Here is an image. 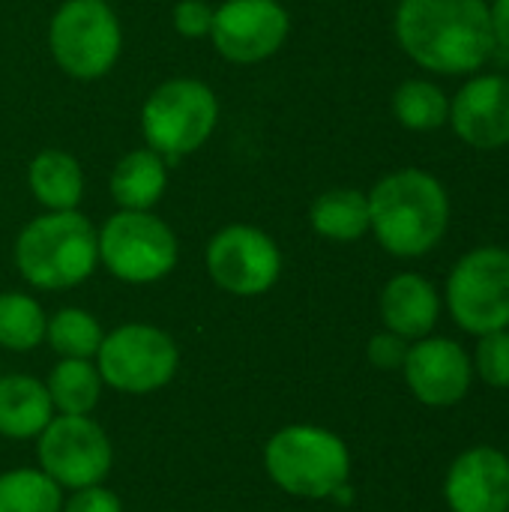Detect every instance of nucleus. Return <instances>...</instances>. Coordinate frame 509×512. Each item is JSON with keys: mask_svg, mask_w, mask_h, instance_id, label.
Segmentation results:
<instances>
[{"mask_svg": "<svg viewBox=\"0 0 509 512\" xmlns=\"http://www.w3.org/2000/svg\"><path fill=\"white\" fill-rule=\"evenodd\" d=\"M288 36L291 15L279 0H222L207 39L228 63L255 66L279 54Z\"/></svg>", "mask_w": 509, "mask_h": 512, "instance_id": "obj_12", "label": "nucleus"}, {"mask_svg": "<svg viewBox=\"0 0 509 512\" xmlns=\"http://www.w3.org/2000/svg\"><path fill=\"white\" fill-rule=\"evenodd\" d=\"M210 282L231 297H261L282 276V249L258 225H225L204 249Z\"/></svg>", "mask_w": 509, "mask_h": 512, "instance_id": "obj_10", "label": "nucleus"}, {"mask_svg": "<svg viewBox=\"0 0 509 512\" xmlns=\"http://www.w3.org/2000/svg\"><path fill=\"white\" fill-rule=\"evenodd\" d=\"M213 9L216 6H210L207 0H177L174 3V12H171L174 30L183 39H204V36H210Z\"/></svg>", "mask_w": 509, "mask_h": 512, "instance_id": "obj_27", "label": "nucleus"}, {"mask_svg": "<svg viewBox=\"0 0 509 512\" xmlns=\"http://www.w3.org/2000/svg\"><path fill=\"white\" fill-rule=\"evenodd\" d=\"M105 3H114V0H105Z\"/></svg>", "mask_w": 509, "mask_h": 512, "instance_id": "obj_33", "label": "nucleus"}, {"mask_svg": "<svg viewBox=\"0 0 509 512\" xmlns=\"http://www.w3.org/2000/svg\"><path fill=\"white\" fill-rule=\"evenodd\" d=\"M450 318L471 336L509 330V249L477 246L447 276Z\"/></svg>", "mask_w": 509, "mask_h": 512, "instance_id": "obj_9", "label": "nucleus"}, {"mask_svg": "<svg viewBox=\"0 0 509 512\" xmlns=\"http://www.w3.org/2000/svg\"><path fill=\"white\" fill-rule=\"evenodd\" d=\"M369 234L396 258H423L450 231V192L423 168L384 174L369 192Z\"/></svg>", "mask_w": 509, "mask_h": 512, "instance_id": "obj_2", "label": "nucleus"}, {"mask_svg": "<svg viewBox=\"0 0 509 512\" xmlns=\"http://www.w3.org/2000/svg\"><path fill=\"white\" fill-rule=\"evenodd\" d=\"M219 126V96L201 78H168L141 105V135L165 159L201 150Z\"/></svg>", "mask_w": 509, "mask_h": 512, "instance_id": "obj_5", "label": "nucleus"}, {"mask_svg": "<svg viewBox=\"0 0 509 512\" xmlns=\"http://www.w3.org/2000/svg\"><path fill=\"white\" fill-rule=\"evenodd\" d=\"M102 387L105 384L93 360H60L45 378L54 414L90 417L102 399Z\"/></svg>", "mask_w": 509, "mask_h": 512, "instance_id": "obj_21", "label": "nucleus"}, {"mask_svg": "<svg viewBox=\"0 0 509 512\" xmlns=\"http://www.w3.org/2000/svg\"><path fill=\"white\" fill-rule=\"evenodd\" d=\"M402 375L417 402L429 408H453L471 393L474 363L456 339L423 336L411 342Z\"/></svg>", "mask_w": 509, "mask_h": 512, "instance_id": "obj_13", "label": "nucleus"}, {"mask_svg": "<svg viewBox=\"0 0 509 512\" xmlns=\"http://www.w3.org/2000/svg\"><path fill=\"white\" fill-rule=\"evenodd\" d=\"M264 468L282 492L306 501H324L336 498L348 486L351 453L336 432L294 423L267 441Z\"/></svg>", "mask_w": 509, "mask_h": 512, "instance_id": "obj_4", "label": "nucleus"}, {"mask_svg": "<svg viewBox=\"0 0 509 512\" xmlns=\"http://www.w3.org/2000/svg\"><path fill=\"white\" fill-rule=\"evenodd\" d=\"M168 189V159L150 147L129 150L117 159L108 192L117 210H153Z\"/></svg>", "mask_w": 509, "mask_h": 512, "instance_id": "obj_17", "label": "nucleus"}, {"mask_svg": "<svg viewBox=\"0 0 509 512\" xmlns=\"http://www.w3.org/2000/svg\"><path fill=\"white\" fill-rule=\"evenodd\" d=\"M48 315L24 291H3L0 294V348L24 354L45 342Z\"/></svg>", "mask_w": 509, "mask_h": 512, "instance_id": "obj_24", "label": "nucleus"}, {"mask_svg": "<svg viewBox=\"0 0 509 512\" xmlns=\"http://www.w3.org/2000/svg\"><path fill=\"white\" fill-rule=\"evenodd\" d=\"M48 51L75 81L105 78L123 51V27L105 0H63L48 24Z\"/></svg>", "mask_w": 509, "mask_h": 512, "instance_id": "obj_6", "label": "nucleus"}, {"mask_svg": "<svg viewBox=\"0 0 509 512\" xmlns=\"http://www.w3.org/2000/svg\"><path fill=\"white\" fill-rule=\"evenodd\" d=\"M102 324L78 306L57 309L45 324V342L60 360H93L102 345Z\"/></svg>", "mask_w": 509, "mask_h": 512, "instance_id": "obj_23", "label": "nucleus"}, {"mask_svg": "<svg viewBox=\"0 0 509 512\" xmlns=\"http://www.w3.org/2000/svg\"><path fill=\"white\" fill-rule=\"evenodd\" d=\"M309 225L330 243H357L369 234V198L354 186L321 192L309 207Z\"/></svg>", "mask_w": 509, "mask_h": 512, "instance_id": "obj_20", "label": "nucleus"}, {"mask_svg": "<svg viewBox=\"0 0 509 512\" xmlns=\"http://www.w3.org/2000/svg\"><path fill=\"white\" fill-rule=\"evenodd\" d=\"M408 348H411L408 339H402V336L384 330V333H375V336L369 339L366 357H369V363H372L375 369H381V372H402L405 357H408Z\"/></svg>", "mask_w": 509, "mask_h": 512, "instance_id": "obj_28", "label": "nucleus"}, {"mask_svg": "<svg viewBox=\"0 0 509 512\" xmlns=\"http://www.w3.org/2000/svg\"><path fill=\"white\" fill-rule=\"evenodd\" d=\"M471 363H474V375H480L489 387L509 390V330L477 336Z\"/></svg>", "mask_w": 509, "mask_h": 512, "instance_id": "obj_26", "label": "nucleus"}, {"mask_svg": "<svg viewBox=\"0 0 509 512\" xmlns=\"http://www.w3.org/2000/svg\"><path fill=\"white\" fill-rule=\"evenodd\" d=\"M381 321L390 333L417 342L423 336H432L438 318H441V294L438 288L420 276V273H396L378 300Z\"/></svg>", "mask_w": 509, "mask_h": 512, "instance_id": "obj_16", "label": "nucleus"}, {"mask_svg": "<svg viewBox=\"0 0 509 512\" xmlns=\"http://www.w3.org/2000/svg\"><path fill=\"white\" fill-rule=\"evenodd\" d=\"M462 144L471 150H504L509 147V78L498 72H474L450 96V120Z\"/></svg>", "mask_w": 509, "mask_h": 512, "instance_id": "obj_14", "label": "nucleus"}, {"mask_svg": "<svg viewBox=\"0 0 509 512\" xmlns=\"http://www.w3.org/2000/svg\"><path fill=\"white\" fill-rule=\"evenodd\" d=\"M489 21H492L495 45L509 48V0H489Z\"/></svg>", "mask_w": 509, "mask_h": 512, "instance_id": "obj_30", "label": "nucleus"}, {"mask_svg": "<svg viewBox=\"0 0 509 512\" xmlns=\"http://www.w3.org/2000/svg\"><path fill=\"white\" fill-rule=\"evenodd\" d=\"M36 462L60 489L99 486L111 474L114 450L93 417L54 414L36 438Z\"/></svg>", "mask_w": 509, "mask_h": 512, "instance_id": "obj_11", "label": "nucleus"}, {"mask_svg": "<svg viewBox=\"0 0 509 512\" xmlns=\"http://www.w3.org/2000/svg\"><path fill=\"white\" fill-rule=\"evenodd\" d=\"M93 360L102 384L117 393L147 396L171 384L180 366V351L162 327L132 321L105 333Z\"/></svg>", "mask_w": 509, "mask_h": 512, "instance_id": "obj_8", "label": "nucleus"}, {"mask_svg": "<svg viewBox=\"0 0 509 512\" xmlns=\"http://www.w3.org/2000/svg\"><path fill=\"white\" fill-rule=\"evenodd\" d=\"M84 186V168L66 150L45 147L27 165V189L45 210H78Z\"/></svg>", "mask_w": 509, "mask_h": 512, "instance_id": "obj_18", "label": "nucleus"}, {"mask_svg": "<svg viewBox=\"0 0 509 512\" xmlns=\"http://www.w3.org/2000/svg\"><path fill=\"white\" fill-rule=\"evenodd\" d=\"M63 489L39 468L0 474V512H60Z\"/></svg>", "mask_w": 509, "mask_h": 512, "instance_id": "obj_25", "label": "nucleus"}, {"mask_svg": "<svg viewBox=\"0 0 509 512\" xmlns=\"http://www.w3.org/2000/svg\"><path fill=\"white\" fill-rule=\"evenodd\" d=\"M444 498L453 512H507L509 462L495 447L465 450L447 471Z\"/></svg>", "mask_w": 509, "mask_h": 512, "instance_id": "obj_15", "label": "nucleus"}, {"mask_svg": "<svg viewBox=\"0 0 509 512\" xmlns=\"http://www.w3.org/2000/svg\"><path fill=\"white\" fill-rule=\"evenodd\" d=\"M18 276L39 291H69L99 267V231L78 210L33 216L12 246Z\"/></svg>", "mask_w": 509, "mask_h": 512, "instance_id": "obj_3", "label": "nucleus"}, {"mask_svg": "<svg viewBox=\"0 0 509 512\" xmlns=\"http://www.w3.org/2000/svg\"><path fill=\"white\" fill-rule=\"evenodd\" d=\"M504 456H507V462H509V450H507V453H504Z\"/></svg>", "mask_w": 509, "mask_h": 512, "instance_id": "obj_32", "label": "nucleus"}, {"mask_svg": "<svg viewBox=\"0 0 509 512\" xmlns=\"http://www.w3.org/2000/svg\"><path fill=\"white\" fill-rule=\"evenodd\" d=\"M321 3H333V0H321Z\"/></svg>", "mask_w": 509, "mask_h": 512, "instance_id": "obj_31", "label": "nucleus"}, {"mask_svg": "<svg viewBox=\"0 0 509 512\" xmlns=\"http://www.w3.org/2000/svg\"><path fill=\"white\" fill-rule=\"evenodd\" d=\"M54 405L45 381L33 375H3L0 378V435L12 441L39 438L51 423Z\"/></svg>", "mask_w": 509, "mask_h": 512, "instance_id": "obj_19", "label": "nucleus"}, {"mask_svg": "<svg viewBox=\"0 0 509 512\" xmlns=\"http://www.w3.org/2000/svg\"><path fill=\"white\" fill-rule=\"evenodd\" d=\"M177 258V234L153 210H117L99 228V264L126 285L162 282Z\"/></svg>", "mask_w": 509, "mask_h": 512, "instance_id": "obj_7", "label": "nucleus"}, {"mask_svg": "<svg viewBox=\"0 0 509 512\" xmlns=\"http://www.w3.org/2000/svg\"><path fill=\"white\" fill-rule=\"evenodd\" d=\"M393 117L408 132H438L450 120V96L429 78H408L393 90Z\"/></svg>", "mask_w": 509, "mask_h": 512, "instance_id": "obj_22", "label": "nucleus"}, {"mask_svg": "<svg viewBox=\"0 0 509 512\" xmlns=\"http://www.w3.org/2000/svg\"><path fill=\"white\" fill-rule=\"evenodd\" d=\"M60 512H123V501L105 489L102 483L99 486H87V489H75L66 501Z\"/></svg>", "mask_w": 509, "mask_h": 512, "instance_id": "obj_29", "label": "nucleus"}, {"mask_svg": "<svg viewBox=\"0 0 509 512\" xmlns=\"http://www.w3.org/2000/svg\"><path fill=\"white\" fill-rule=\"evenodd\" d=\"M507 512H509V510H507Z\"/></svg>", "mask_w": 509, "mask_h": 512, "instance_id": "obj_34", "label": "nucleus"}, {"mask_svg": "<svg viewBox=\"0 0 509 512\" xmlns=\"http://www.w3.org/2000/svg\"><path fill=\"white\" fill-rule=\"evenodd\" d=\"M393 30L399 48L435 75H474L498 48L489 0H399Z\"/></svg>", "mask_w": 509, "mask_h": 512, "instance_id": "obj_1", "label": "nucleus"}]
</instances>
